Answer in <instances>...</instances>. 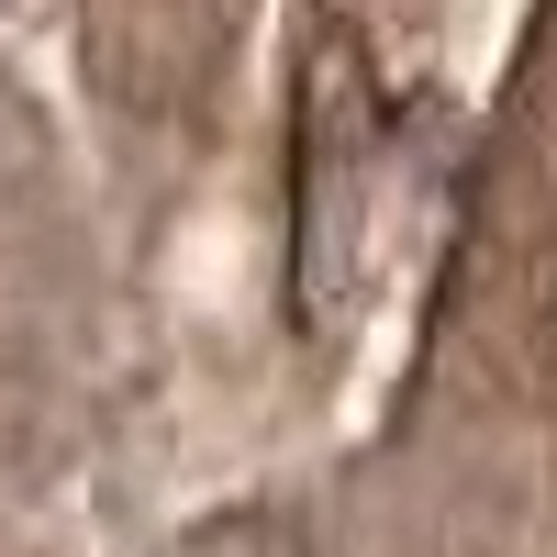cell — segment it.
Returning a JSON list of instances; mask_svg holds the SVG:
<instances>
[{"label": "cell", "instance_id": "6da1fadb", "mask_svg": "<svg viewBox=\"0 0 557 557\" xmlns=\"http://www.w3.org/2000/svg\"><path fill=\"white\" fill-rule=\"evenodd\" d=\"M380 78H368L357 34L323 23L301 57V312L335 323L357 301V257H368V190H380Z\"/></svg>", "mask_w": 557, "mask_h": 557}]
</instances>
